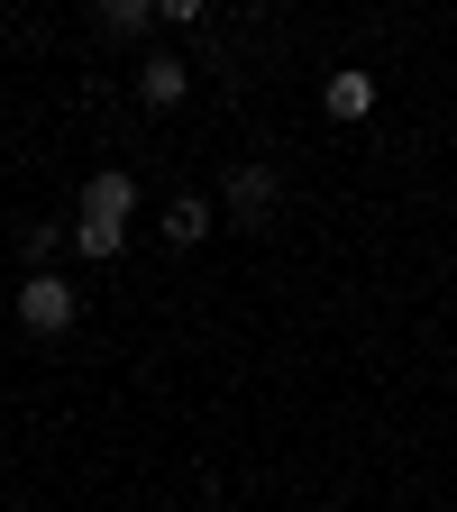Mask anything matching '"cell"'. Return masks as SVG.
Segmentation results:
<instances>
[{"label":"cell","instance_id":"cell-1","mask_svg":"<svg viewBox=\"0 0 457 512\" xmlns=\"http://www.w3.org/2000/svg\"><path fill=\"white\" fill-rule=\"evenodd\" d=\"M19 330H28V339H64V330H74V284L37 266V275L19 284Z\"/></svg>","mask_w":457,"mask_h":512},{"label":"cell","instance_id":"cell-2","mask_svg":"<svg viewBox=\"0 0 457 512\" xmlns=\"http://www.w3.org/2000/svg\"><path fill=\"white\" fill-rule=\"evenodd\" d=\"M275 202H284L275 165H238V174H229V211H238L247 229H266V220H275Z\"/></svg>","mask_w":457,"mask_h":512},{"label":"cell","instance_id":"cell-3","mask_svg":"<svg viewBox=\"0 0 457 512\" xmlns=\"http://www.w3.org/2000/svg\"><path fill=\"white\" fill-rule=\"evenodd\" d=\"M128 211H138V183H128L119 165L83 183V220H101V229H128Z\"/></svg>","mask_w":457,"mask_h":512},{"label":"cell","instance_id":"cell-4","mask_svg":"<svg viewBox=\"0 0 457 512\" xmlns=\"http://www.w3.org/2000/svg\"><path fill=\"white\" fill-rule=\"evenodd\" d=\"M183 92H192V74H183V55H147V64H138V101H147V110H174Z\"/></svg>","mask_w":457,"mask_h":512},{"label":"cell","instance_id":"cell-5","mask_svg":"<svg viewBox=\"0 0 457 512\" xmlns=\"http://www.w3.org/2000/svg\"><path fill=\"white\" fill-rule=\"evenodd\" d=\"M320 101H330V119H366V110H375V74H330V92H320Z\"/></svg>","mask_w":457,"mask_h":512},{"label":"cell","instance_id":"cell-6","mask_svg":"<svg viewBox=\"0 0 457 512\" xmlns=\"http://www.w3.org/2000/svg\"><path fill=\"white\" fill-rule=\"evenodd\" d=\"M165 238H174V247L211 238V202H174V211H165Z\"/></svg>","mask_w":457,"mask_h":512},{"label":"cell","instance_id":"cell-7","mask_svg":"<svg viewBox=\"0 0 457 512\" xmlns=\"http://www.w3.org/2000/svg\"><path fill=\"white\" fill-rule=\"evenodd\" d=\"M92 10H101L110 37H128V28H147V19H156V0H92Z\"/></svg>","mask_w":457,"mask_h":512},{"label":"cell","instance_id":"cell-8","mask_svg":"<svg viewBox=\"0 0 457 512\" xmlns=\"http://www.w3.org/2000/svg\"><path fill=\"white\" fill-rule=\"evenodd\" d=\"M156 19H183L192 28V19H202V0H156Z\"/></svg>","mask_w":457,"mask_h":512}]
</instances>
